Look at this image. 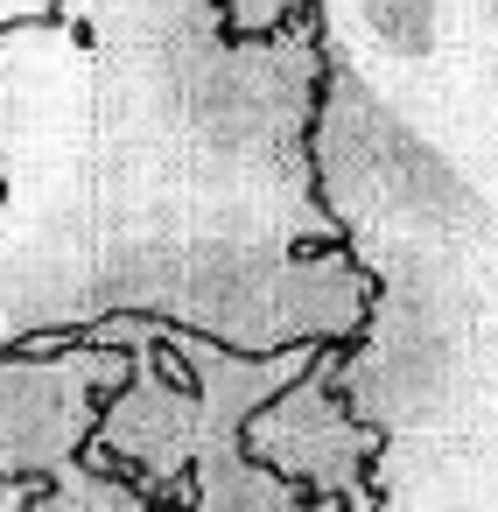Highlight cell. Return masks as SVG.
Here are the masks:
<instances>
[{"instance_id":"cell-1","label":"cell","mask_w":498,"mask_h":512,"mask_svg":"<svg viewBox=\"0 0 498 512\" xmlns=\"http://www.w3.org/2000/svg\"><path fill=\"white\" fill-rule=\"evenodd\" d=\"M29 71H36L29 43L0 36V218H8V204L22 197V183L36 176L29 155H43L64 134L71 106H78V85H71V106H64V99H43V85Z\"/></svg>"}]
</instances>
